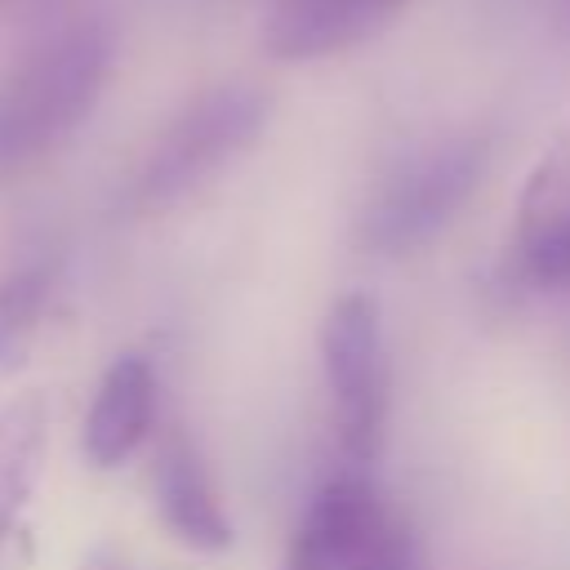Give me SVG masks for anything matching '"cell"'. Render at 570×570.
<instances>
[{
    "label": "cell",
    "mask_w": 570,
    "mask_h": 570,
    "mask_svg": "<svg viewBox=\"0 0 570 570\" xmlns=\"http://www.w3.org/2000/svg\"><path fill=\"white\" fill-rule=\"evenodd\" d=\"M49 441V401L22 392L0 405V543L13 534L45 463Z\"/></svg>",
    "instance_id": "obj_10"
},
{
    "label": "cell",
    "mask_w": 570,
    "mask_h": 570,
    "mask_svg": "<svg viewBox=\"0 0 570 570\" xmlns=\"http://www.w3.org/2000/svg\"><path fill=\"white\" fill-rule=\"evenodd\" d=\"M40 294H45V272L27 267V272H13V276L0 281V356L27 330V321L36 316Z\"/></svg>",
    "instance_id": "obj_11"
},
{
    "label": "cell",
    "mask_w": 570,
    "mask_h": 570,
    "mask_svg": "<svg viewBox=\"0 0 570 570\" xmlns=\"http://www.w3.org/2000/svg\"><path fill=\"white\" fill-rule=\"evenodd\" d=\"M387 517L392 508L379 499L370 472L347 468L312 494L281 570H361Z\"/></svg>",
    "instance_id": "obj_5"
},
{
    "label": "cell",
    "mask_w": 570,
    "mask_h": 570,
    "mask_svg": "<svg viewBox=\"0 0 570 570\" xmlns=\"http://www.w3.org/2000/svg\"><path fill=\"white\" fill-rule=\"evenodd\" d=\"M321 365L334 410V436L352 472H370L387 432V347L383 312L370 294H343L321 325Z\"/></svg>",
    "instance_id": "obj_4"
},
{
    "label": "cell",
    "mask_w": 570,
    "mask_h": 570,
    "mask_svg": "<svg viewBox=\"0 0 570 570\" xmlns=\"http://www.w3.org/2000/svg\"><path fill=\"white\" fill-rule=\"evenodd\" d=\"M272 120V94L249 80H227L196 94L151 142L134 174V209H169L196 187L218 178L236 156H245Z\"/></svg>",
    "instance_id": "obj_3"
},
{
    "label": "cell",
    "mask_w": 570,
    "mask_h": 570,
    "mask_svg": "<svg viewBox=\"0 0 570 570\" xmlns=\"http://www.w3.org/2000/svg\"><path fill=\"white\" fill-rule=\"evenodd\" d=\"M151 494L165 530L196 552H227L236 530L209 476V463L183 423H169L151 459Z\"/></svg>",
    "instance_id": "obj_7"
},
{
    "label": "cell",
    "mask_w": 570,
    "mask_h": 570,
    "mask_svg": "<svg viewBox=\"0 0 570 570\" xmlns=\"http://www.w3.org/2000/svg\"><path fill=\"white\" fill-rule=\"evenodd\" d=\"M490 151L494 142L481 129H454L419 142L414 151L392 160V169L374 183L361 209L356 240L370 254H387V258L423 249L476 196L490 169Z\"/></svg>",
    "instance_id": "obj_2"
},
{
    "label": "cell",
    "mask_w": 570,
    "mask_h": 570,
    "mask_svg": "<svg viewBox=\"0 0 570 570\" xmlns=\"http://www.w3.org/2000/svg\"><path fill=\"white\" fill-rule=\"evenodd\" d=\"M361 570H423L419 534H414V525H410L401 512H392V517L383 521V530H379L374 548L365 552Z\"/></svg>",
    "instance_id": "obj_12"
},
{
    "label": "cell",
    "mask_w": 570,
    "mask_h": 570,
    "mask_svg": "<svg viewBox=\"0 0 570 570\" xmlns=\"http://www.w3.org/2000/svg\"><path fill=\"white\" fill-rule=\"evenodd\" d=\"M111 53V31L80 18L0 76V178L36 165L89 120L107 89Z\"/></svg>",
    "instance_id": "obj_1"
},
{
    "label": "cell",
    "mask_w": 570,
    "mask_h": 570,
    "mask_svg": "<svg viewBox=\"0 0 570 570\" xmlns=\"http://www.w3.org/2000/svg\"><path fill=\"white\" fill-rule=\"evenodd\" d=\"M85 570H120V566H116V561H111L107 552H98V557H94V561H89Z\"/></svg>",
    "instance_id": "obj_13"
},
{
    "label": "cell",
    "mask_w": 570,
    "mask_h": 570,
    "mask_svg": "<svg viewBox=\"0 0 570 570\" xmlns=\"http://www.w3.org/2000/svg\"><path fill=\"white\" fill-rule=\"evenodd\" d=\"M414 0H272L263 49L281 62H316L347 53L392 27Z\"/></svg>",
    "instance_id": "obj_8"
},
{
    "label": "cell",
    "mask_w": 570,
    "mask_h": 570,
    "mask_svg": "<svg viewBox=\"0 0 570 570\" xmlns=\"http://www.w3.org/2000/svg\"><path fill=\"white\" fill-rule=\"evenodd\" d=\"M156 423V370L147 356L125 352L98 379V392L85 414L80 450L94 468H120Z\"/></svg>",
    "instance_id": "obj_9"
},
{
    "label": "cell",
    "mask_w": 570,
    "mask_h": 570,
    "mask_svg": "<svg viewBox=\"0 0 570 570\" xmlns=\"http://www.w3.org/2000/svg\"><path fill=\"white\" fill-rule=\"evenodd\" d=\"M512 258L530 285L570 289V134H561L521 183Z\"/></svg>",
    "instance_id": "obj_6"
}]
</instances>
